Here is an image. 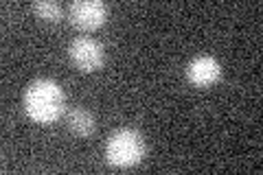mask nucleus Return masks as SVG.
I'll list each match as a JSON object with an SVG mask.
<instances>
[{
    "mask_svg": "<svg viewBox=\"0 0 263 175\" xmlns=\"http://www.w3.org/2000/svg\"><path fill=\"white\" fill-rule=\"evenodd\" d=\"M66 107V94L53 79H35L24 92V110L35 123H53Z\"/></svg>",
    "mask_w": 263,
    "mask_h": 175,
    "instance_id": "1",
    "label": "nucleus"
},
{
    "mask_svg": "<svg viewBox=\"0 0 263 175\" xmlns=\"http://www.w3.org/2000/svg\"><path fill=\"white\" fill-rule=\"evenodd\" d=\"M105 155L108 162L121 169L134 166L143 160L145 155V138L132 127H121L112 131L105 145Z\"/></svg>",
    "mask_w": 263,
    "mask_h": 175,
    "instance_id": "2",
    "label": "nucleus"
},
{
    "mask_svg": "<svg viewBox=\"0 0 263 175\" xmlns=\"http://www.w3.org/2000/svg\"><path fill=\"white\" fill-rule=\"evenodd\" d=\"M68 55L72 64L84 72H95L103 66V46L92 37L86 35L75 37L68 46Z\"/></svg>",
    "mask_w": 263,
    "mask_h": 175,
    "instance_id": "3",
    "label": "nucleus"
},
{
    "mask_svg": "<svg viewBox=\"0 0 263 175\" xmlns=\"http://www.w3.org/2000/svg\"><path fill=\"white\" fill-rule=\"evenodd\" d=\"M105 18H108V7L101 0H75L68 7V20L84 31L99 29Z\"/></svg>",
    "mask_w": 263,
    "mask_h": 175,
    "instance_id": "4",
    "label": "nucleus"
},
{
    "mask_svg": "<svg viewBox=\"0 0 263 175\" xmlns=\"http://www.w3.org/2000/svg\"><path fill=\"white\" fill-rule=\"evenodd\" d=\"M186 79L191 81L193 86H200V88L213 86V83H217L221 79V64L211 55H200L189 62Z\"/></svg>",
    "mask_w": 263,
    "mask_h": 175,
    "instance_id": "5",
    "label": "nucleus"
},
{
    "mask_svg": "<svg viewBox=\"0 0 263 175\" xmlns=\"http://www.w3.org/2000/svg\"><path fill=\"white\" fill-rule=\"evenodd\" d=\"M66 123H68V127L75 131L77 136H90L95 131V116L90 114L88 110L84 107H75V110H70L68 116H66Z\"/></svg>",
    "mask_w": 263,
    "mask_h": 175,
    "instance_id": "6",
    "label": "nucleus"
},
{
    "mask_svg": "<svg viewBox=\"0 0 263 175\" xmlns=\"http://www.w3.org/2000/svg\"><path fill=\"white\" fill-rule=\"evenodd\" d=\"M33 11L42 20H48V22H57V20H62V15H64L62 5L53 3V0H35V3H33Z\"/></svg>",
    "mask_w": 263,
    "mask_h": 175,
    "instance_id": "7",
    "label": "nucleus"
}]
</instances>
